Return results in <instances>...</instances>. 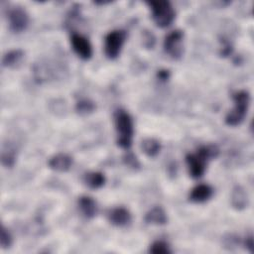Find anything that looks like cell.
<instances>
[{"mask_svg":"<svg viewBox=\"0 0 254 254\" xmlns=\"http://www.w3.org/2000/svg\"><path fill=\"white\" fill-rule=\"evenodd\" d=\"M219 153L218 148L215 145L201 146L196 153L189 154L186 157L189 173L193 179H198L204 174L206 164L209 160L216 158Z\"/></svg>","mask_w":254,"mask_h":254,"instance_id":"6da1fadb","label":"cell"},{"mask_svg":"<svg viewBox=\"0 0 254 254\" xmlns=\"http://www.w3.org/2000/svg\"><path fill=\"white\" fill-rule=\"evenodd\" d=\"M114 124L117 134V145L122 149L128 150L132 145L134 134L132 117L126 110L117 109L114 113Z\"/></svg>","mask_w":254,"mask_h":254,"instance_id":"7a4b0ae2","label":"cell"},{"mask_svg":"<svg viewBox=\"0 0 254 254\" xmlns=\"http://www.w3.org/2000/svg\"><path fill=\"white\" fill-rule=\"evenodd\" d=\"M234 106L226 114L225 123L228 126H237L241 124L247 114L250 104V94L246 90H239L232 95Z\"/></svg>","mask_w":254,"mask_h":254,"instance_id":"3957f363","label":"cell"},{"mask_svg":"<svg viewBox=\"0 0 254 254\" xmlns=\"http://www.w3.org/2000/svg\"><path fill=\"white\" fill-rule=\"evenodd\" d=\"M147 4L149 5L152 11V18L158 27L166 28L173 23L176 16V12L170 1H150L147 2Z\"/></svg>","mask_w":254,"mask_h":254,"instance_id":"277c9868","label":"cell"},{"mask_svg":"<svg viewBox=\"0 0 254 254\" xmlns=\"http://www.w3.org/2000/svg\"><path fill=\"white\" fill-rule=\"evenodd\" d=\"M126 32L124 30H114L109 32L104 39V53L110 60L116 59L125 43Z\"/></svg>","mask_w":254,"mask_h":254,"instance_id":"5b68a950","label":"cell"},{"mask_svg":"<svg viewBox=\"0 0 254 254\" xmlns=\"http://www.w3.org/2000/svg\"><path fill=\"white\" fill-rule=\"evenodd\" d=\"M183 31L174 30L164 40V50L174 60H179L183 55Z\"/></svg>","mask_w":254,"mask_h":254,"instance_id":"8992f818","label":"cell"},{"mask_svg":"<svg viewBox=\"0 0 254 254\" xmlns=\"http://www.w3.org/2000/svg\"><path fill=\"white\" fill-rule=\"evenodd\" d=\"M9 28L13 33H21L28 27L29 16L22 7H14L8 13Z\"/></svg>","mask_w":254,"mask_h":254,"instance_id":"52a82bcc","label":"cell"},{"mask_svg":"<svg viewBox=\"0 0 254 254\" xmlns=\"http://www.w3.org/2000/svg\"><path fill=\"white\" fill-rule=\"evenodd\" d=\"M70 43L74 53L82 60H89L92 56V47L88 39L80 34L73 33L70 37Z\"/></svg>","mask_w":254,"mask_h":254,"instance_id":"ba28073f","label":"cell"},{"mask_svg":"<svg viewBox=\"0 0 254 254\" xmlns=\"http://www.w3.org/2000/svg\"><path fill=\"white\" fill-rule=\"evenodd\" d=\"M107 217H108L109 222L112 225H115L118 227H123V226L128 225L132 219L130 211L123 206H118V207L112 208L108 212Z\"/></svg>","mask_w":254,"mask_h":254,"instance_id":"9c48e42d","label":"cell"},{"mask_svg":"<svg viewBox=\"0 0 254 254\" xmlns=\"http://www.w3.org/2000/svg\"><path fill=\"white\" fill-rule=\"evenodd\" d=\"M213 193V189L206 184H199L195 186L190 192L189 199L191 202L201 203L208 200Z\"/></svg>","mask_w":254,"mask_h":254,"instance_id":"30bf717a","label":"cell"},{"mask_svg":"<svg viewBox=\"0 0 254 254\" xmlns=\"http://www.w3.org/2000/svg\"><path fill=\"white\" fill-rule=\"evenodd\" d=\"M72 165V158L64 153L53 156L49 161V167L57 172H66Z\"/></svg>","mask_w":254,"mask_h":254,"instance_id":"8fae6325","label":"cell"},{"mask_svg":"<svg viewBox=\"0 0 254 254\" xmlns=\"http://www.w3.org/2000/svg\"><path fill=\"white\" fill-rule=\"evenodd\" d=\"M77 204H78V208H79L80 212L82 213V215L85 218L91 219L96 215L97 204H96V201L92 197L87 196V195H82L78 198Z\"/></svg>","mask_w":254,"mask_h":254,"instance_id":"7c38bea8","label":"cell"},{"mask_svg":"<svg viewBox=\"0 0 254 254\" xmlns=\"http://www.w3.org/2000/svg\"><path fill=\"white\" fill-rule=\"evenodd\" d=\"M145 221L150 224L164 225L168 221V216L165 209L162 206L156 205L152 207L149 211H147L145 215Z\"/></svg>","mask_w":254,"mask_h":254,"instance_id":"4fadbf2b","label":"cell"},{"mask_svg":"<svg viewBox=\"0 0 254 254\" xmlns=\"http://www.w3.org/2000/svg\"><path fill=\"white\" fill-rule=\"evenodd\" d=\"M231 204L237 210H242L248 205V196L241 186H236L231 192Z\"/></svg>","mask_w":254,"mask_h":254,"instance_id":"5bb4252c","label":"cell"},{"mask_svg":"<svg viewBox=\"0 0 254 254\" xmlns=\"http://www.w3.org/2000/svg\"><path fill=\"white\" fill-rule=\"evenodd\" d=\"M105 181H106L105 176L100 172H89L85 174L83 178L84 184L92 190H97L103 187L105 184Z\"/></svg>","mask_w":254,"mask_h":254,"instance_id":"9a60e30c","label":"cell"},{"mask_svg":"<svg viewBox=\"0 0 254 254\" xmlns=\"http://www.w3.org/2000/svg\"><path fill=\"white\" fill-rule=\"evenodd\" d=\"M141 149L146 156L153 158L160 153L161 143L155 138H145L141 143Z\"/></svg>","mask_w":254,"mask_h":254,"instance_id":"2e32d148","label":"cell"},{"mask_svg":"<svg viewBox=\"0 0 254 254\" xmlns=\"http://www.w3.org/2000/svg\"><path fill=\"white\" fill-rule=\"evenodd\" d=\"M24 51L17 49V50H12L8 53H6L3 56L2 59V64L3 66L6 67H15L17 64H19L22 62V59L24 58Z\"/></svg>","mask_w":254,"mask_h":254,"instance_id":"e0dca14e","label":"cell"},{"mask_svg":"<svg viewBox=\"0 0 254 254\" xmlns=\"http://www.w3.org/2000/svg\"><path fill=\"white\" fill-rule=\"evenodd\" d=\"M1 161L6 168H12L16 161V150L12 146H6L1 155Z\"/></svg>","mask_w":254,"mask_h":254,"instance_id":"ac0fdd59","label":"cell"},{"mask_svg":"<svg viewBox=\"0 0 254 254\" xmlns=\"http://www.w3.org/2000/svg\"><path fill=\"white\" fill-rule=\"evenodd\" d=\"M149 252L153 253V254H169L172 251H171L170 246L167 242L162 241V240H158V241H155L154 243H152L150 245Z\"/></svg>","mask_w":254,"mask_h":254,"instance_id":"d6986e66","label":"cell"},{"mask_svg":"<svg viewBox=\"0 0 254 254\" xmlns=\"http://www.w3.org/2000/svg\"><path fill=\"white\" fill-rule=\"evenodd\" d=\"M95 109V105L92 101L88 99H81L76 102L75 110L79 114H88L91 113Z\"/></svg>","mask_w":254,"mask_h":254,"instance_id":"ffe728a7","label":"cell"},{"mask_svg":"<svg viewBox=\"0 0 254 254\" xmlns=\"http://www.w3.org/2000/svg\"><path fill=\"white\" fill-rule=\"evenodd\" d=\"M12 241H13V238H12L11 233L5 226H2L1 227V235H0L1 247L3 249H8L12 245Z\"/></svg>","mask_w":254,"mask_h":254,"instance_id":"44dd1931","label":"cell"},{"mask_svg":"<svg viewBox=\"0 0 254 254\" xmlns=\"http://www.w3.org/2000/svg\"><path fill=\"white\" fill-rule=\"evenodd\" d=\"M155 43L156 38L154 34L150 31H145L143 34V45L148 49H152L155 46Z\"/></svg>","mask_w":254,"mask_h":254,"instance_id":"7402d4cb","label":"cell"},{"mask_svg":"<svg viewBox=\"0 0 254 254\" xmlns=\"http://www.w3.org/2000/svg\"><path fill=\"white\" fill-rule=\"evenodd\" d=\"M124 162H125V164L127 166H129V167H131L133 169H136V168H138L140 166L139 161L137 160L136 156H134L132 153H129V154H127L124 157Z\"/></svg>","mask_w":254,"mask_h":254,"instance_id":"603a6c76","label":"cell"},{"mask_svg":"<svg viewBox=\"0 0 254 254\" xmlns=\"http://www.w3.org/2000/svg\"><path fill=\"white\" fill-rule=\"evenodd\" d=\"M232 52V47L231 45L226 42V41H223V44H222V48H221V52H220V55H222L223 57H226L228 55H230Z\"/></svg>","mask_w":254,"mask_h":254,"instance_id":"cb8c5ba5","label":"cell"},{"mask_svg":"<svg viewBox=\"0 0 254 254\" xmlns=\"http://www.w3.org/2000/svg\"><path fill=\"white\" fill-rule=\"evenodd\" d=\"M157 76H158V78H159L160 80L166 81V80H168L169 77H170V71H169L168 69H160V70H158V72H157Z\"/></svg>","mask_w":254,"mask_h":254,"instance_id":"d4e9b609","label":"cell"},{"mask_svg":"<svg viewBox=\"0 0 254 254\" xmlns=\"http://www.w3.org/2000/svg\"><path fill=\"white\" fill-rule=\"evenodd\" d=\"M244 245L245 247L252 253L253 252V247H254V242H253V237L252 235H249L245 238V241H244Z\"/></svg>","mask_w":254,"mask_h":254,"instance_id":"484cf974","label":"cell"}]
</instances>
